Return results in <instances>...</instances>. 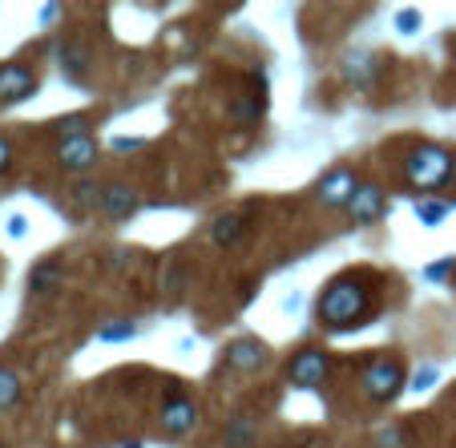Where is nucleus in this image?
<instances>
[{"label":"nucleus","mask_w":456,"mask_h":448,"mask_svg":"<svg viewBox=\"0 0 456 448\" xmlns=\"http://www.w3.org/2000/svg\"><path fill=\"white\" fill-rule=\"evenodd\" d=\"M223 363L231 371H239V376H255L258 368H267V363H271V347L263 344V339L242 336V339H234V344H226Z\"/></svg>","instance_id":"obj_8"},{"label":"nucleus","mask_w":456,"mask_h":448,"mask_svg":"<svg viewBox=\"0 0 456 448\" xmlns=\"http://www.w3.org/2000/svg\"><path fill=\"white\" fill-rule=\"evenodd\" d=\"M97 158H102V146H97V138L89 134V138H73V142H57V162L61 170H89V166H97Z\"/></svg>","instance_id":"obj_11"},{"label":"nucleus","mask_w":456,"mask_h":448,"mask_svg":"<svg viewBox=\"0 0 456 448\" xmlns=\"http://www.w3.org/2000/svg\"><path fill=\"white\" fill-rule=\"evenodd\" d=\"M226 118L234 121V126H258V118H263V97L258 94H234L231 102H226Z\"/></svg>","instance_id":"obj_16"},{"label":"nucleus","mask_w":456,"mask_h":448,"mask_svg":"<svg viewBox=\"0 0 456 448\" xmlns=\"http://www.w3.org/2000/svg\"><path fill=\"white\" fill-rule=\"evenodd\" d=\"M452 182H456V158H452Z\"/></svg>","instance_id":"obj_32"},{"label":"nucleus","mask_w":456,"mask_h":448,"mask_svg":"<svg viewBox=\"0 0 456 448\" xmlns=\"http://www.w3.org/2000/svg\"><path fill=\"white\" fill-rule=\"evenodd\" d=\"M396 29H400V33H404V37H412L416 29H420V12H416V9L396 12Z\"/></svg>","instance_id":"obj_25"},{"label":"nucleus","mask_w":456,"mask_h":448,"mask_svg":"<svg viewBox=\"0 0 456 448\" xmlns=\"http://www.w3.org/2000/svg\"><path fill=\"white\" fill-rule=\"evenodd\" d=\"M89 126L94 121L86 113H65V118L53 121V134H57V142H73V138H89Z\"/></svg>","instance_id":"obj_19"},{"label":"nucleus","mask_w":456,"mask_h":448,"mask_svg":"<svg viewBox=\"0 0 456 448\" xmlns=\"http://www.w3.org/2000/svg\"><path fill=\"white\" fill-rule=\"evenodd\" d=\"M344 77H347V86H355V89H371L379 77V57L368 49L352 53V57L344 61Z\"/></svg>","instance_id":"obj_13"},{"label":"nucleus","mask_w":456,"mask_h":448,"mask_svg":"<svg viewBox=\"0 0 456 448\" xmlns=\"http://www.w3.org/2000/svg\"><path fill=\"white\" fill-rule=\"evenodd\" d=\"M355 170L352 166H336V170H328L323 178H319V186H315V199L323 202L328 210H347V202H352V194H355Z\"/></svg>","instance_id":"obj_7"},{"label":"nucleus","mask_w":456,"mask_h":448,"mask_svg":"<svg viewBox=\"0 0 456 448\" xmlns=\"http://www.w3.org/2000/svg\"><path fill=\"white\" fill-rule=\"evenodd\" d=\"M73 199H77V207H94L97 210V202H102V190H97V182H77V190H73Z\"/></svg>","instance_id":"obj_24"},{"label":"nucleus","mask_w":456,"mask_h":448,"mask_svg":"<svg viewBox=\"0 0 456 448\" xmlns=\"http://www.w3.org/2000/svg\"><path fill=\"white\" fill-rule=\"evenodd\" d=\"M186 275H190V267H186L182 259H174V263H170V271L162 275V291H166V299H178L182 287H186Z\"/></svg>","instance_id":"obj_22"},{"label":"nucleus","mask_w":456,"mask_h":448,"mask_svg":"<svg viewBox=\"0 0 456 448\" xmlns=\"http://www.w3.org/2000/svg\"><path fill=\"white\" fill-rule=\"evenodd\" d=\"M376 315V287L363 275H336L315 299V319L328 331H352Z\"/></svg>","instance_id":"obj_1"},{"label":"nucleus","mask_w":456,"mask_h":448,"mask_svg":"<svg viewBox=\"0 0 456 448\" xmlns=\"http://www.w3.org/2000/svg\"><path fill=\"white\" fill-rule=\"evenodd\" d=\"M404 363L396 360V355H376V360L363 368L360 376V388L363 396L371 400V404H392V400L404 392Z\"/></svg>","instance_id":"obj_3"},{"label":"nucleus","mask_w":456,"mask_h":448,"mask_svg":"<svg viewBox=\"0 0 456 448\" xmlns=\"http://www.w3.org/2000/svg\"><path fill=\"white\" fill-rule=\"evenodd\" d=\"M9 231L20 239V234H25V218H12V223H9Z\"/></svg>","instance_id":"obj_30"},{"label":"nucleus","mask_w":456,"mask_h":448,"mask_svg":"<svg viewBox=\"0 0 456 448\" xmlns=\"http://www.w3.org/2000/svg\"><path fill=\"white\" fill-rule=\"evenodd\" d=\"M448 215H452V207H448V202H440V199H420V202H416V218H420L424 226H440Z\"/></svg>","instance_id":"obj_21"},{"label":"nucleus","mask_w":456,"mask_h":448,"mask_svg":"<svg viewBox=\"0 0 456 448\" xmlns=\"http://www.w3.org/2000/svg\"><path fill=\"white\" fill-rule=\"evenodd\" d=\"M126 448H142V440H129V444Z\"/></svg>","instance_id":"obj_31"},{"label":"nucleus","mask_w":456,"mask_h":448,"mask_svg":"<svg viewBox=\"0 0 456 448\" xmlns=\"http://www.w3.org/2000/svg\"><path fill=\"white\" fill-rule=\"evenodd\" d=\"M247 226H250V218L247 215H218L215 223H210V242H215L218 250H234L242 239H247Z\"/></svg>","instance_id":"obj_12"},{"label":"nucleus","mask_w":456,"mask_h":448,"mask_svg":"<svg viewBox=\"0 0 456 448\" xmlns=\"http://www.w3.org/2000/svg\"><path fill=\"white\" fill-rule=\"evenodd\" d=\"M158 424H162L166 436H186V432L199 428V404L194 400H166L162 412H158Z\"/></svg>","instance_id":"obj_10"},{"label":"nucleus","mask_w":456,"mask_h":448,"mask_svg":"<svg viewBox=\"0 0 456 448\" xmlns=\"http://www.w3.org/2000/svg\"><path fill=\"white\" fill-rule=\"evenodd\" d=\"M138 146H146V138H118L113 142V150H138Z\"/></svg>","instance_id":"obj_29"},{"label":"nucleus","mask_w":456,"mask_h":448,"mask_svg":"<svg viewBox=\"0 0 456 448\" xmlns=\"http://www.w3.org/2000/svg\"><path fill=\"white\" fill-rule=\"evenodd\" d=\"M20 396H25V379H20V371L0 368V412L17 408V404H20Z\"/></svg>","instance_id":"obj_18"},{"label":"nucleus","mask_w":456,"mask_h":448,"mask_svg":"<svg viewBox=\"0 0 456 448\" xmlns=\"http://www.w3.org/2000/svg\"><path fill=\"white\" fill-rule=\"evenodd\" d=\"M41 89V77H37L33 65L25 61H4L0 65V105H20Z\"/></svg>","instance_id":"obj_4"},{"label":"nucleus","mask_w":456,"mask_h":448,"mask_svg":"<svg viewBox=\"0 0 456 448\" xmlns=\"http://www.w3.org/2000/svg\"><path fill=\"white\" fill-rule=\"evenodd\" d=\"M142 199L138 190L129 186V182H105L102 186V202H97V215L105 218V223H129V218L138 215Z\"/></svg>","instance_id":"obj_6"},{"label":"nucleus","mask_w":456,"mask_h":448,"mask_svg":"<svg viewBox=\"0 0 456 448\" xmlns=\"http://www.w3.org/2000/svg\"><path fill=\"white\" fill-rule=\"evenodd\" d=\"M328 352L323 347H299L287 363V379H291L295 388H319L323 379H328Z\"/></svg>","instance_id":"obj_5"},{"label":"nucleus","mask_w":456,"mask_h":448,"mask_svg":"<svg viewBox=\"0 0 456 448\" xmlns=\"http://www.w3.org/2000/svg\"><path fill=\"white\" fill-rule=\"evenodd\" d=\"M452 150L436 146V142H420L404 154V178L416 190H440L452 178Z\"/></svg>","instance_id":"obj_2"},{"label":"nucleus","mask_w":456,"mask_h":448,"mask_svg":"<svg viewBox=\"0 0 456 448\" xmlns=\"http://www.w3.org/2000/svg\"><path fill=\"white\" fill-rule=\"evenodd\" d=\"M61 279H65V267H61V259H41L33 271H28V295L45 299V295H53L61 287Z\"/></svg>","instance_id":"obj_14"},{"label":"nucleus","mask_w":456,"mask_h":448,"mask_svg":"<svg viewBox=\"0 0 456 448\" xmlns=\"http://www.w3.org/2000/svg\"><path fill=\"white\" fill-rule=\"evenodd\" d=\"M57 53H61V69H65V77H69V81H81L89 73V65H94L86 41H65Z\"/></svg>","instance_id":"obj_15"},{"label":"nucleus","mask_w":456,"mask_h":448,"mask_svg":"<svg viewBox=\"0 0 456 448\" xmlns=\"http://www.w3.org/2000/svg\"><path fill=\"white\" fill-rule=\"evenodd\" d=\"M12 162H17V154H12V142L4 138V134H0V178H4V174L12 170Z\"/></svg>","instance_id":"obj_26"},{"label":"nucleus","mask_w":456,"mask_h":448,"mask_svg":"<svg viewBox=\"0 0 456 448\" xmlns=\"http://www.w3.org/2000/svg\"><path fill=\"white\" fill-rule=\"evenodd\" d=\"M0 448H9V444H4V440H0Z\"/></svg>","instance_id":"obj_33"},{"label":"nucleus","mask_w":456,"mask_h":448,"mask_svg":"<svg viewBox=\"0 0 456 448\" xmlns=\"http://www.w3.org/2000/svg\"><path fill=\"white\" fill-rule=\"evenodd\" d=\"M412 444V432L404 424H387V428L376 432V448H408Z\"/></svg>","instance_id":"obj_23"},{"label":"nucleus","mask_w":456,"mask_h":448,"mask_svg":"<svg viewBox=\"0 0 456 448\" xmlns=\"http://www.w3.org/2000/svg\"><path fill=\"white\" fill-rule=\"evenodd\" d=\"M347 215H352L355 223H363V226L379 223V218L387 215V194L376 186V182H360L355 194H352V202H347Z\"/></svg>","instance_id":"obj_9"},{"label":"nucleus","mask_w":456,"mask_h":448,"mask_svg":"<svg viewBox=\"0 0 456 448\" xmlns=\"http://www.w3.org/2000/svg\"><path fill=\"white\" fill-rule=\"evenodd\" d=\"M255 436H258V428H255L250 416H231L226 428H223V448H250Z\"/></svg>","instance_id":"obj_17"},{"label":"nucleus","mask_w":456,"mask_h":448,"mask_svg":"<svg viewBox=\"0 0 456 448\" xmlns=\"http://www.w3.org/2000/svg\"><path fill=\"white\" fill-rule=\"evenodd\" d=\"M452 267H456L452 259H440V263H432V267L424 271V279H428V283H440L444 275H452Z\"/></svg>","instance_id":"obj_27"},{"label":"nucleus","mask_w":456,"mask_h":448,"mask_svg":"<svg viewBox=\"0 0 456 448\" xmlns=\"http://www.w3.org/2000/svg\"><path fill=\"white\" fill-rule=\"evenodd\" d=\"M436 376H440L436 368H420V371L412 376V388H416V392H428L432 384H436Z\"/></svg>","instance_id":"obj_28"},{"label":"nucleus","mask_w":456,"mask_h":448,"mask_svg":"<svg viewBox=\"0 0 456 448\" xmlns=\"http://www.w3.org/2000/svg\"><path fill=\"white\" fill-rule=\"evenodd\" d=\"M134 336H138V323H134V319H110V323L97 328L102 344H121V339H134Z\"/></svg>","instance_id":"obj_20"}]
</instances>
